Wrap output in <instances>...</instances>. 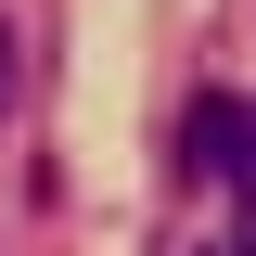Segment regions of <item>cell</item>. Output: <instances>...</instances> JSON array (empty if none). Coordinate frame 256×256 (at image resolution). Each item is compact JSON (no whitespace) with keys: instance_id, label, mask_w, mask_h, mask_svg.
Returning <instances> with one entry per match:
<instances>
[{"instance_id":"1","label":"cell","mask_w":256,"mask_h":256,"mask_svg":"<svg viewBox=\"0 0 256 256\" xmlns=\"http://www.w3.org/2000/svg\"><path fill=\"white\" fill-rule=\"evenodd\" d=\"M230 141H244V102H230V90H205V102L180 116V166H192V180H218V166H230Z\"/></svg>"},{"instance_id":"2","label":"cell","mask_w":256,"mask_h":256,"mask_svg":"<svg viewBox=\"0 0 256 256\" xmlns=\"http://www.w3.org/2000/svg\"><path fill=\"white\" fill-rule=\"evenodd\" d=\"M230 192H244V218H230V256H256V102H244V141H230V166H218Z\"/></svg>"},{"instance_id":"3","label":"cell","mask_w":256,"mask_h":256,"mask_svg":"<svg viewBox=\"0 0 256 256\" xmlns=\"http://www.w3.org/2000/svg\"><path fill=\"white\" fill-rule=\"evenodd\" d=\"M13 77H26V64H13V26H0V102H13Z\"/></svg>"}]
</instances>
